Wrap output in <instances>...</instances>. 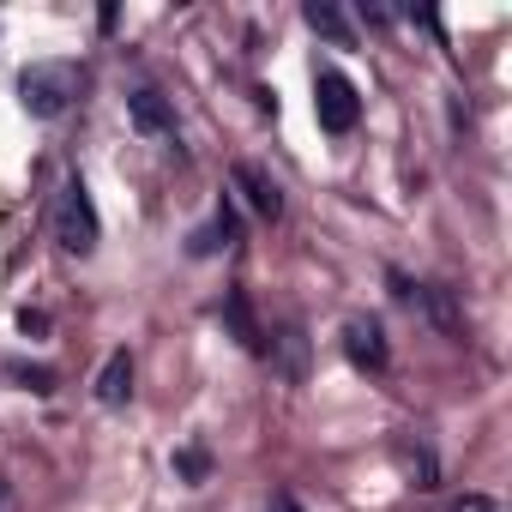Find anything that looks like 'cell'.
Instances as JSON below:
<instances>
[{"label": "cell", "instance_id": "cell-1", "mask_svg": "<svg viewBox=\"0 0 512 512\" xmlns=\"http://www.w3.org/2000/svg\"><path fill=\"white\" fill-rule=\"evenodd\" d=\"M79 85H85V73L73 61H37V67L19 73V103H25V115L55 121V115H67V103L79 97Z\"/></svg>", "mask_w": 512, "mask_h": 512}, {"label": "cell", "instance_id": "cell-2", "mask_svg": "<svg viewBox=\"0 0 512 512\" xmlns=\"http://www.w3.org/2000/svg\"><path fill=\"white\" fill-rule=\"evenodd\" d=\"M97 205H91V187L73 175L67 187H61V199H55V241L67 247V253H79V260H85V253H97Z\"/></svg>", "mask_w": 512, "mask_h": 512}, {"label": "cell", "instance_id": "cell-3", "mask_svg": "<svg viewBox=\"0 0 512 512\" xmlns=\"http://www.w3.org/2000/svg\"><path fill=\"white\" fill-rule=\"evenodd\" d=\"M314 115H320L326 133H356V121H362L356 85H350L344 73H320V79H314Z\"/></svg>", "mask_w": 512, "mask_h": 512}, {"label": "cell", "instance_id": "cell-4", "mask_svg": "<svg viewBox=\"0 0 512 512\" xmlns=\"http://www.w3.org/2000/svg\"><path fill=\"white\" fill-rule=\"evenodd\" d=\"M344 356H350L356 368L380 374V368H386V332H380V320L350 314V320H344Z\"/></svg>", "mask_w": 512, "mask_h": 512}, {"label": "cell", "instance_id": "cell-5", "mask_svg": "<svg viewBox=\"0 0 512 512\" xmlns=\"http://www.w3.org/2000/svg\"><path fill=\"white\" fill-rule=\"evenodd\" d=\"M235 235H241V223H235V205L223 199L193 235H187V253H193V260H211V253H223V247H235Z\"/></svg>", "mask_w": 512, "mask_h": 512}, {"label": "cell", "instance_id": "cell-6", "mask_svg": "<svg viewBox=\"0 0 512 512\" xmlns=\"http://www.w3.org/2000/svg\"><path fill=\"white\" fill-rule=\"evenodd\" d=\"M235 187L247 193V205L260 211L266 223H278V217H284V187H278L260 163H235Z\"/></svg>", "mask_w": 512, "mask_h": 512}, {"label": "cell", "instance_id": "cell-7", "mask_svg": "<svg viewBox=\"0 0 512 512\" xmlns=\"http://www.w3.org/2000/svg\"><path fill=\"white\" fill-rule=\"evenodd\" d=\"M127 115H133V127H139V133H157V139H163V133H175V109H169V103H163V91H151V85H139V91L127 97Z\"/></svg>", "mask_w": 512, "mask_h": 512}, {"label": "cell", "instance_id": "cell-8", "mask_svg": "<svg viewBox=\"0 0 512 512\" xmlns=\"http://www.w3.org/2000/svg\"><path fill=\"white\" fill-rule=\"evenodd\" d=\"M223 320H229V332H235V344H241V350H253V356L266 350V332H260V320H253L247 290H229V296H223Z\"/></svg>", "mask_w": 512, "mask_h": 512}, {"label": "cell", "instance_id": "cell-9", "mask_svg": "<svg viewBox=\"0 0 512 512\" xmlns=\"http://www.w3.org/2000/svg\"><path fill=\"white\" fill-rule=\"evenodd\" d=\"M127 398H133V356L115 350V356L103 362V374H97V404H103V410H121Z\"/></svg>", "mask_w": 512, "mask_h": 512}, {"label": "cell", "instance_id": "cell-10", "mask_svg": "<svg viewBox=\"0 0 512 512\" xmlns=\"http://www.w3.org/2000/svg\"><path fill=\"white\" fill-rule=\"evenodd\" d=\"M272 344H278V374H284V380H308V332L290 320Z\"/></svg>", "mask_w": 512, "mask_h": 512}, {"label": "cell", "instance_id": "cell-11", "mask_svg": "<svg viewBox=\"0 0 512 512\" xmlns=\"http://www.w3.org/2000/svg\"><path fill=\"white\" fill-rule=\"evenodd\" d=\"M302 19H308V31H320V37H326V43H338V49H350V43H356L350 19H344V13L332 7V0H314V7H308Z\"/></svg>", "mask_w": 512, "mask_h": 512}, {"label": "cell", "instance_id": "cell-12", "mask_svg": "<svg viewBox=\"0 0 512 512\" xmlns=\"http://www.w3.org/2000/svg\"><path fill=\"white\" fill-rule=\"evenodd\" d=\"M175 470H181L187 482H205V476H211V458H205V446H181V452H175Z\"/></svg>", "mask_w": 512, "mask_h": 512}, {"label": "cell", "instance_id": "cell-13", "mask_svg": "<svg viewBox=\"0 0 512 512\" xmlns=\"http://www.w3.org/2000/svg\"><path fill=\"white\" fill-rule=\"evenodd\" d=\"M13 374H19V380H25L31 392H55V374H49V368H31V362H13Z\"/></svg>", "mask_w": 512, "mask_h": 512}, {"label": "cell", "instance_id": "cell-14", "mask_svg": "<svg viewBox=\"0 0 512 512\" xmlns=\"http://www.w3.org/2000/svg\"><path fill=\"white\" fill-rule=\"evenodd\" d=\"M446 512H494V500H488V494H464V500H452Z\"/></svg>", "mask_w": 512, "mask_h": 512}, {"label": "cell", "instance_id": "cell-15", "mask_svg": "<svg viewBox=\"0 0 512 512\" xmlns=\"http://www.w3.org/2000/svg\"><path fill=\"white\" fill-rule=\"evenodd\" d=\"M0 512H19V488H13V476H0Z\"/></svg>", "mask_w": 512, "mask_h": 512}, {"label": "cell", "instance_id": "cell-16", "mask_svg": "<svg viewBox=\"0 0 512 512\" xmlns=\"http://www.w3.org/2000/svg\"><path fill=\"white\" fill-rule=\"evenodd\" d=\"M266 512H302V506H296V494H272V506H266Z\"/></svg>", "mask_w": 512, "mask_h": 512}]
</instances>
